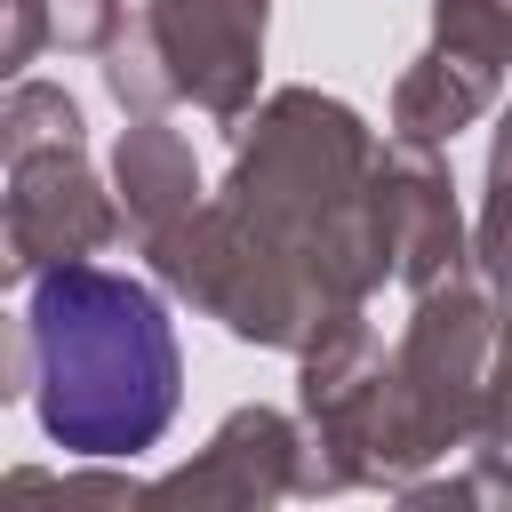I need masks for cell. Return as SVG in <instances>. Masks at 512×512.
<instances>
[{"label":"cell","instance_id":"1","mask_svg":"<svg viewBox=\"0 0 512 512\" xmlns=\"http://www.w3.org/2000/svg\"><path fill=\"white\" fill-rule=\"evenodd\" d=\"M32 400L40 432L72 456H144L184 384V352L168 328V304L104 264H48L32 272Z\"/></svg>","mask_w":512,"mask_h":512},{"label":"cell","instance_id":"2","mask_svg":"<svg viewBox=\"0 0 512 512\" xmlns=\"http://www.w3.org/2000/svg\"><path fill=\"white\" fill-rule=\"evenodd\" d=\"M240 120L248 128L216 200L264 248H280L312 280L320 304H368L392 280L376 216H368V160H376L368 120L320 88H280L248 104Z\"/></svg>","mask_w":512,"mask_h":512},{"label":"cell","instance_id":"3","mask_svg":"<svg viewBox=\"0 0 512 512\" xmlns=\"http://www.w3.org/2000/svg\"><path fill=\"white\" fill-rule=\"evenodd\" d=\"M488 336H496V312L472 272L416 288V312H408L400 344L384 352V448H376L384 488L416 480L424 464H440L472 440Z\"/></svg>","mask_w":512,"mask_h":512},{"label":"cell","instance_id":"4","mask_svg":"<svg viewBox=\"0 0 512 512\" xmlns=\"http://www.w3.org/2000/svg\"><path fill=\"white\" fill-rule=\"evenodd\" d=\"M144 256H152V272H160L192 312H208L224 336L264 344V352H304V336H312L328 312H344V304H320L312 280H304L280 248H264L224 200H200L192 216H176L168 232H152Z\"/></svg>","mask_w":512,"mask_h":512},{"label":"cell","instance_id":"5","mask_svg":"<svg viewBox=\"0 0 512 512\" xmlns=\"http://www.w3.org/2000/svg\"><path fill=\"white\" fill-rule=\"evenodd\" d=\"M0 232H8L16 272H48V264L104 256V248L128 232V216H120V200L104 192V176L88 168V144H48V152L8 160Z\"/></svg>","mask_w":512,"mask_h":512},{"label":"cell","instance_id":"6","mask_svg":"<svg viewBox=\"0 0 512 512\" xmlns=\"http://www.w3.org/2000/svg\"><path fill=\"white\" fill-rule=\"evenodd\" d=\"M368 216H376V240H384V264L392 280L416 296L448 272H472V240H464V216H456V176L440 160V144H376L368 160Z\"/></svg>","mask_w":512,"mask_h":512},{"label":"cell","instance_id":"7","mask_svg":"<svg viewBox=\"0 0 512 512\" xmlns=\"http://www.w3.org/2000/svg\"><path fill=\"white\" fill-rule=\"evenodd\" d=\"M264 24L272 0H144V32L208 120H240L264 80Z\"/></svg>","mask_w":512,"mask_h":512},{"label":"cell","instance_id":"8","mask_svg":"<svg viewBox=\"0 0 512 512\" xmlns=\"http://www.w3.org/2000/svg\"><path fill=\"white\" fill-rule=\"evenodd\" d=\"M304 472V424L280 408H232L216 424V440L176 464L168 480H152V504H216V512H264L280 496H296Z\"/></svg>","mask_w":512,"mask_h":512},{"label":"cell","instance_id":"9","mask_svg":"<svg viewBox=\"0 0 512 512\" xmlns=\"http://www.w3.org/2000/svg\"><path fill=\"white\" fill-rule=\"evenodd\" d=\"M112 200H120V216H128L136 240L168 232L176 216H192V208L208 200V192H200V160H192V144L168 128V112L120 128V144H112Z\"/></svg>","mask_w":512,"mask_h":512},{"label":"cell","instance_id":"10","mask_svg":"<svg viewBox=\"0 0 512 512\" xmlns=\"http://www.w3.org/2000/svg\"><path fill=\"white\" fill-rule=\"evenodd\" d=\"M496 88H504L496 64L432 40V48L400 72V88H392V136H408V144H456V136L496 104Z\"/></svg>","mask_w":512,"mask_h":512},{"label":"cell","instance_id":"11","mask_svg":"<svg viewBox=\"0 0 512 512\" xmlns=\"http://www.w3.org/2000/svg\"><path fill=\"white\" fill-rule=\"evenodd\" d=\"M488 312H496V336H488V376H480V416H472V480L480 496H512V272L488 280Z\"/></svg>","mask_w":512,"mask_h":512},{"label":"cell","instance_id":"12","mask_svg":"<svg viewBox=\"0 0 512 512\" xmlns=\"http://www.w3.org/2000/svg\"><path fill=\"white\" fill-rule=\"evenodd\" d=\"M48 144H88V120L56 80H24L16 72L0 88V168L24 160V152H48Z\"/></svg>","mask_w":512,"mask_h":512},{"label":"cell","instance_id":"13","mask_svg":"<svg viewBox=\"0 0 512 512\" xmlns=\"http://www.w3.org/2000/svg\"><path fill=\"white\" fill-rule=\"evenodd\" d=\"M104 88H112V104H120L128 120H152V112L184 104V96H176L168 56H160V48H152V32H144V16H128V24L104 40Z\"/></svg>","mask_w":512,"mask_h":512},{"label":"cell","instance_id":"14","mask_svg":"<svg viewBox=\"0 0 512 512\" xmlns=\"http://www.w3.org/2000/svg\"><path fill=\"white\" fill-rule=\"evenodd\" d=\"M32 16V40L40 56L64 48V56H104V40L128 24V0H24Z\"/></svg>","mask_w":512,"mask_h":512},{"label":"cell","instance_id":"15","mask_svg":"<svg viewBox=\"0 0 512 512\" xmlns=\"http://www.w3.org/2000/svg\"><path fill=\"white\" fill-rule=\"evenodd\" d=\"M0 496H144V488L112 472H8Z\"/></svg>","mask_w":512,"mask_h":512},{"label":"cell","instance_id":"16","mask_svg":"<svg viewBox=\"0 0 512 512\" xmlns=\"http://www.w3.org/2000/svg\"><path fill=\"white\" fill-rule=\"evenodd\" d=\"M24 384H32V328H24L16 312H0V408H8Z\"/></svg>","mask_w":512,"mask_h":512},{"label":"cell","instance_id":"17","mask_svg":"<svg viewBox=\"0 0 512 512\" xmlns=\"http://www.w3.org/2000/svg\"><path fill=\"white\" fill-rule=\"evenodd\" d=\"M40 56V40H32V16H24V0H0V88L24 72Z\"/></svg>","mask_w":512,"mask_h":512},{"label":"cell","instance_id":"18","mask_svg":"<svg viewBox=\"0 0 512 512\" xmlns=\"http://www.w3.org/2000/svg\"><path fill=\"white\" fill-rule=\"evenodd\" d=\"M16 280V256H8V232H0V288Z\"/></svg>","mask_w":512,"mask_h":512},{"label":"cell","instance_id":"19","mask_svg":"<svg viewBox=\"0 0 512 512\" xmlns=\"http://www.w3.org/2000/svg\"><path fill=\"white\" fill-rule=\"evenodd\" d=\"M496 8H504V16H512V0H496Z\"/></svg>","mask_w":512,"mask_h":512}]
</instances>
